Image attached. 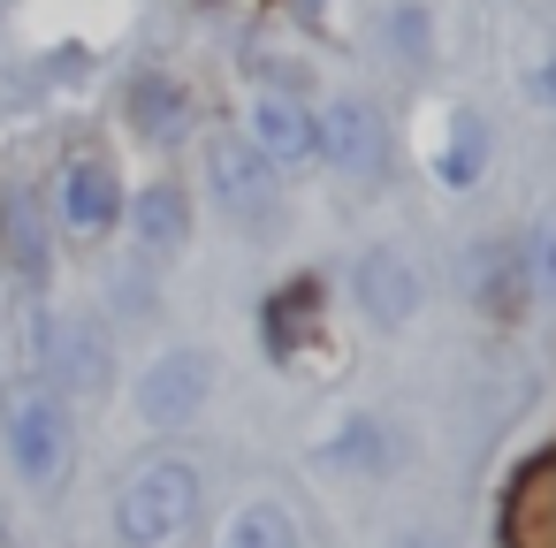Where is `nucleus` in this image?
Returning a JSON list of instances; mask_svg holds the SVG:
<instances>
[{"instance_id":"11","label":"nucleus","mask_w":556,"mask_h":548,"mask_svg":"<svg viewBox=\"0 0 556 548\" xmlns=\"http://www.w3.org/2000/svg\"><path fill=\"white\" fill-rule=\"evenodd\" d=\"M108 328L100 320H70L62 335H54V381L62 388H77V396H100L108 388Z\"/></svg>"},{"instance_id":"4","label":"nucleus","mask_w":556,"mask_h":548,"mask_svg":"<svg viewBox=\"0 0 556 548\" xmlns=\"http://www.w3.org/2000/svg\"><path fill=\"white\" fill-rule=\"evenodd\" d=\"M351 297L366 305V320L404 328V320H419L427 282H419V267L404 259V244H366V252L351 259Z\"/></svg>"},{"instance_id":"3","label":"nucleus","mask_w":556,"mask_h":548,"mask_svg":"<svg viewBox=\"0 0 556 548\" xmlns=\"http://www.w3.org/2000/svg\"><path fill=\"white\" fill-rule=\"evenodd\" d=\"M313 153H320L336 176H351V183H381V168H389L381 115H374L366 100H336L328 115H313Z\"/></svg>"},{"instance_id":"17","label":"nucleus","mask_w":556,"mask_h":548,"mask_svg":"<svg viewBox=\"0 0 556 548\" xmlns=\"http://www.w3.org/2000/svg\"><path fill=\"white\" fill-rule=\"evenodd\" d=\"M138 100H146V130H153V138H176V130H184V100H176L161 77H146Z\"/></svg>"},{"instance_id":"1","label":"nucleus","mask_w":556,"mask_h":548,"mask_svg":"<svg viewBox=\"0 0 556 548\" xmlns=\"http://www.w3.org/2000/svg\"><path fill=\"white\" fill-rule=\"evenodd\" d=\"M199 525V472L184 457H153L115 495V540L123 548H176Z\"/></svg>"},{"instance_id":"2","label":"nucleus","mask_w":556,"mask_h":548,"mask_svg":"<svg viewBox=\"0 0 556 548\" xmlns=\"http://www.w3.org/2000/svg\"><path fill=\"white\" fill-rule=\"evenodd\" d=\"M9 457L31 487H54L62 464H70V404L62 388H24L9 404Z\"/></svg>"},{"instance_id":"14","label":"nucleus","mask_w":556,"mask_h":548,"mask_svg":"<svg viewBox=\"0 0 556 548\" xmlns=\"http://www.w3.org/2000/svg\"><path fill=\"white\" fill-rule=\"evenodd\" d=\"M222 548H298V533H290V518H282L275 502H244V510L222 525Z\"/></svg>"},{"instance_id":"9","label":"nucleus","mask_w":556,"mask_h":548,"mask_svg":"<svg viewBox=\"0 0 556 548\" xmlns=\"http://www.w3.org/2000/svg\"><path fill=\"white\" fill-rule=\"evenodd\" d=\"M503 548H556V464H526L503 495Z\"/></svg>"},{"instance_id":"6","label":"nucleus","mask_w":556,"mask_h":548,"mask_svg":"<svg viewBox=\"0 0 556 548\" xmlns=\"http://www.w3.org/2000/svg\"><path fill=\"white\" fill-rule=\"evenodd\" d=\"M206 168H214V199H222L237 221H267V214H275V161H267V153H252L244 138H222Z\"/></svg>"},{"instance_id":"13","label":"nucleus","mask_w":556,"mask_h":548,"mask_svg":"<svg viewBox=\"0 0 556 548\" xmlns=\"http://www.w3.org/2000/svg\"><path fill=\"white\" fill-rule=\"evenodd\" d=\"M472 282H480V313H495V320H518L526 313V259H518V244L510 252L503 244H480Z\"/></svg>"},{"instance_id":"12","label":"nucleus","mask_w":556,"mask_h":548,"mask_svg":"<svg viewBox=\"0 0 556 548\" xmlns=\"http://www.w3.org/2000/svg\"><path fill=\"white\" fill-rule=\"evenodd\" d=\"M184 237H191V199L176 183H146L138 191V244H146V259H176Z\"/></svg>"},{"instance_id":"16","label":"nucleus","mask_w":556,"mask_h":548,"mask_svg":"<svg viewBox=\"0 0 556 548\" xmlns=\"http://www.w3.org/2000/svg\"><path fill=\"white\" fill-rule=\"evenodd\" d=\"M518 259H526V290L533 297H556V214L533 221V237L518 244Z\"/></svg>"},{"instance_id":"18","label":"nucleus","mask_w":556,"mask_h":548,"mask_svg":"<svg viewBox=\"0 0 556 548\" xmlns=\"http://www.w3.org/2000/svg\"><path fill=\"white\" fill-rule=\"evenodd\" d=\"M541 100H556V54H548V69H541Z\"/></svg>"},{"instance_id":"5","label":"nucleus","mask_w":556,"mask_h":548,"mask_svg":"<svg viewBox=\"0 0 556 548\" xmlns=\"http://www.w3.org/2000/svg\"><path fill=\"white\" fill-rule=\"evenodd\" d=\"M206 396H214V358L206 351H161L138 373V419L146 426H184V419H199Z\"/></svg>"},{"instance_id":"8","label":"nucleus","mask_w":556,"mask_h":548,"mask_svg":"<svg viewBox=\"0 0 556 548\" xmlns=\"http://www.w3.org/2000/svg\"><path fill=\"white\" fill-rule=\"evenodd\" d=\"M244 145L282 161V168H298V161H313V115L298 100H282V92H260L244 107Z\"/></svg>"},{"instance_id":"7","label":"nucleus","mask_w":556,"mask_h":548,"mask_svg":"<svg viewBox=\"0 0 556 548\" xmlns=\"http://www.w3.org/2000/svg\"><path fill=\"white\" fill-rule=\"evenodd\" d=\"M115 214H123V191H115V168L100 161V153H85V161H70L62 168V229L70 237H108L115 229Z\"/></svg>"},{"instance_id":"15","label":"nucleus","mask_w":556,"mask_h":548,"mask_svg":"<svg viewBox=\"0 0 556 548\" xmlns=\"http://www.w3.org/2000/svg\"><path fill=\"white\" fill-rule=\"evenodd\" d=\"M396 449L381 442V419H351V442H336V449H320V464H351V472H381Z\"/></svg>"},{"instance_id":"10","label":"nucleus","mask_w":556,"mask_h":548,"mask_svg":"<svg viewBox=\"0 0 556 548\" xmlns=\"http://www.w3.org/2000/svg\"><path fill=\"white\" fill-rule=\"evenodd\" d=\"M0 259H9V275H24V282L47 275V206H39L31 183L0 191Z\"/></svg>"}]
</instances>
